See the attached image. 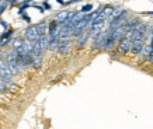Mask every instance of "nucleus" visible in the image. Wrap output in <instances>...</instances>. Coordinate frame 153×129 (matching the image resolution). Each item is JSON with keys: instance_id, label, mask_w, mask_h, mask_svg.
<instances>
[{"instance_id": "0eeeda50", "label": "nucleus", "mask_w": 153, "mask_h": 129, "mask_svg": "<svg viewBox=\"0 0 153 129\" xmlns=\"http://www.w3.org/2000/svg\"><path fill=\"white\" fill-rule=\"evenodd\" d=\"M69 49H70L69 38H66V39H59V42H58V49H56V51H59L60 53H68Z\"/></svg>"}, {"instance_id": "6ab92c4d", "label": "nucleus", "mask_w": 153, "mask_h": 129, "mask_svg": "<svg viewBox=\"0 0 153 129\" xmlns=\"http://www.w3.org/2000/svg\"><path fill=\"white\" fill-rule=\"evenodd\" d=\"M70 1H79V0H70Z\"/></svg>"}, {"instance_id": "f8f14e48", "label": "nucleus", "mask_w": 153, "mask_h": 129, "mask_svg": "<svg viewBox=\"0 0 153 129\" xmlns=\"http://www.w3.org/2000/svg\"><path fill=\"white\" fill-rule=\"evenodd\" d=\"M38 42H39V45H41L42 51H45L48 48V35L47 34H44V35H41V37L38 38Z\"/></svg>"}, {"instance_id": "f257e3e1", "label": "nucleus", "mask_w": 153, "mask_h": 129, "mask_svg": "<svg viewBox=\"0 0 153 129\" xmlns=\"http://www.w3.org/2000/svg\"><path fill=\"white\" fill-rule=\"evenodd\" d=\"M148 32V24L138 23L132 31V44H131V51L134 55L142 53V48L145 46V37Z\"/></svg>"}, {"instance_id": "a211bd4d", "label": "nucleus", "mask_w": 153, "mask_h": 129, "mask_svg": "<svg viewBox=\"0 0 153 129\" xmlns=\"http://www.w3.org/2000/svg\"><path fill=\"white\" fill-rule=\"evenodd\" d=\"M10 1H11V3H14V1H17V0H10Z\"/></svg>"}, {"instance_id": "f3484780", "label": "nucleus", "mask_w": 153, "mask_h": 129, "mask_svg": "<svg viewBox=\"0 0 153 129\" xmlns=\"http://www.w3.org/2000/svg\"><path fill=\"white\" fill-rule=\"evenodd\" d=\"M44 7H45V9H51V6H49V4H48V3H47V1H45V3H44Z\"/></svg>"}, {"instance_id": "aec40b11", "label": "nucleus", "mask_w": 153, "mask_h": 129, "mask_svg": "<svg viewBox=\"0 0 153 129\" xmlns=\"http://www.w3.org/2000/svg\"><path fill=\"white\" fill-rule=\"evenodd\" d=\"M27 1H33V0H27Z\"/></svg>"}, {"instance_id": "6e6552de", "label": "nucleus", "mask_w": 153, "mask_h": 129, "mask_svg": "<svg viewBox=\"0 0 153 129\" xmlns=\"http://www.w3.org/2000/svg\"><path fill=\"white\" fill-rule=\"evenodd\" d=\"M72 35V27L69 25H62L59 28V39H66V38H69Z\"/></svg>"}, {"instance_id": "2eb2a0df", "label": "nucleus", "mask_w": 153, "mask_h": 129, "mask_svg": "<svg viewBox=\"0 0 153 129\" xmlns=\"http://www.w3.org/2000/svg\"><path fill=\"white\" fill-rule=\"evenodd\" d=\"M23 19L25 20L27 23H30V21H31V17H30V16H27V14H24V16H23Z\"/></svg>"}, {"instance_id": "dca6fc26", "label": "nucleus", "mask_w": 153, "mask_h": 129, "mask_svg": "<svg viewBox=\"0 0 153 129\" xmlns=\"http://www.w3.org/2000/svg\"><path fill=\"white\" fill-rule=\"evenodd\" d=\"M148 59L150 60V62H153V49H152V51H150V53H149V55H148Z\"/></svg>"}, {"instance_id": "39448f33", "label": "nucleus", "mask_w": 153, "mask_h": 129, "mask_svg": "<svg viewBox=\"0 0 153 129\" xmlns=\"http://www.w3.org/2000/svg\"><path fill=\"white\" fill-rule=\"evenodd\" d=\"M11 72H10L9 66H7V62L6 59H0V80L3 83H9L11 80Z\"/></svg>"}, {"instance_id": "4468645a", "label": "nucleus", "mask_w": 153, "mask_h": 129, "mask_svg": "<svg viewBox=\"0 0 153 129\" xmlns=\"http://www.w3.org/2000/svg\"><path fill=\"white\" fill-rule=\"evenodd\" d=\"M6 7H7V1H3V3H0V14L4 11Z\"/></svg>"}, {"instance_id": "423d86ee", "label": "nucleus", "mask_w": 153, "mask_h": 129, "mask_svg": "<svg viewBox=\"0 0 153 129\" xmlns=\"http://www.w3.org/2000/svg\"><path fill=\"white\" fill-rule=\"evenodd\" d=\"M24 35H25V39L27 41H37L38 38H39V35H38L37 32V28H35V25H31V27H28L25 31H24Z\"/></svg>"}, {"instance_id": "ddd939ff", "label": "nucleus", "mask_w": 153, "mask_h": 129, "mask_svg": "<svg viewBox=\"0 0 153 129\" xmlns=\"http://www.w3.org/2000/svg\"><path fill=\"white\" fill-rule=\"evenodd\" d=\"M91 9H93V6L91 4H86V6H83V9L80 10V11H82V13H88V11H91Z\"/></svg>"}, {"instance_id": "20e7f679", "label": "nucleus", "mask_w": 153, "mask_h": 129, "mask_svg": "<svg viewBox=\"0 0 153 129\" xmlns=\"http://www.w3.org/2000/svg\"><path fill=\"white\" fill-rule=\"evenodd\" d=\"M88 16H84L83 19L80 20L79 23L76 24L73 28H72V35H74V37H79L80 34H83L86 30H87V27H88Z\"/></svg>"}, {"instance_id": "1a4fd4ad", "label": "nucleus", "mask_w": 153, "mask_h": 129, "mask_svg": "<svg viewBox=\"0 0 153 129\" xmlns=\"http://www.w3.org/2000/svg\"><path fill=\"white\" fill-rule=\"evenodd\" d=\"M70 16V13L69 11H60V13H58V16H56V19H55V21L58 24H63L66 23V20H68V17Z\"/></svg>"}, {"instance_id": "9d476101", "label": "nucleus", "mask_w": 153, "mask_h": 129, "mask_svg": "<svg viewBox=\"0 0 153 129\" xmlns=\"http://www.w3.org/2000/svg\"><path fill=\"white\" fill-rule=\"evenodd\" d=\"M88 37H90V34H88V30H86L83 34H80L79 37H77V46H83L84 44H86V41L88 39Z\"/></svg>"}, {"instance_id": "9b49d317", "label": "nucleus", "mask_w": 153, "mask_h": 129, "mask_svg": "<svg viewBox=\"0 0 153 129\" xmlns=\"http://www.w3.org/2000/svg\"><path fill=\"white\" fill-rule=\"evenodd\" d=\"M47 23L45 21H42V23H39V24H37L35 25V28H37V32H38V35L41 37V35H44L45 32H47Z\"/></svg>"}, {"instance_id": "f03ea898", "label": "nucleus", "mask_w": 153, "mask_h": 129, "mask_svg": "<svg viewBox=\"0 0 153 129\" xmlns=\"http://www.w3.org/2000/svg\"><path fill=\"white\" fill-rule=\"evenodd\" d=\"M6 62H7V66H9L11 74H16L20 72V66L19 62H17V52L16 51H10L6 55Z\"/></svg>"}, {"instance_id": "7ed1b4c3", "label": "nucleus", "mask_w": 153, "mask_h": 129, "mask_svg": "<svg viewBox=\"0 0 153 129\" xmlns=\"http://www.w3.org/2000/svg\"><path fill=\"white\" fill-rule=\"evenodd\" d=\"M134 31V30H132ZM132 31H126L124 34V37L120 41V52L121 53H128L131 49V44H132Z\"/></svg>"}]
</instances>
